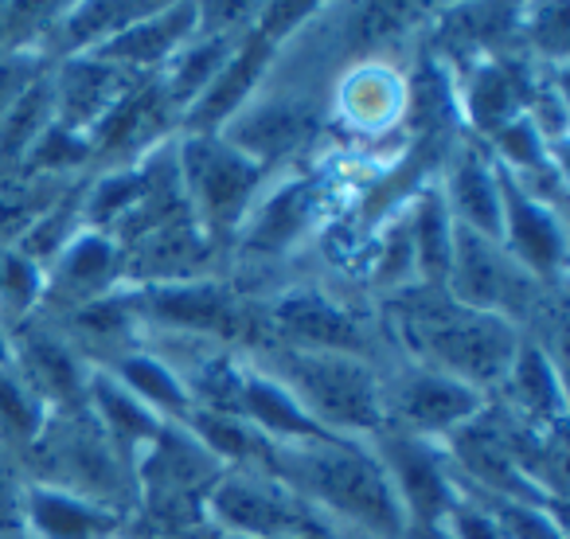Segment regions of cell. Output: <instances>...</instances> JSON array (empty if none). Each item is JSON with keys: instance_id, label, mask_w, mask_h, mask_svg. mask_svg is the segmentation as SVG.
<instances>
[{"instance_id": "ba28073f", "label": "cell", "mask_w": 570, "mask_h": 539, "mask_svg": "<svg viewBox=\"0 0 570 539\" xmlns=\"http://www.w3.org/2000/svg\"><path fill=\"white\" fill-rule=\"evenodd\" d=\"M445 294L469 310L492 313L520 325L528 313L543 310V286L504 251V243L484 238L453 223V262Z\"/></svg>"}, {"instance_id": "277c9868", "label": "cell", "mask_w": 570, "mask_h": 539, "mask_svg": "<svg viewBox=\"0 0 570 539\" xmlns=\"http://www.w3.org/2000/svg\"><path fill=\"white\" fill-rule=\"evenodd\" d=\"M20 469L32 484H51V489L118 508V512L137 504L134 461L106 438V430L87 406L51 411L40 438L20 458Z\"/></svg>"}, {"instance_id": "484cf974", "label": "cell", "mask_w": 570, "mask_h": 539, "mask_svg": "<svg viewBox=\"0 0 570 539\" xmlns=\"http://www.w3.org/2000/svg\"><path fill=\"white\" fill-rule=\"evenodd\" d=\"M411 243H414V270H419V286L445 290L453 262V219L445 212L442 192H422L419 204L411 207Z\"/></svg>"}, {"instance_id": "d590c367", "label": "cell", "mask_w": 570, "mask_h": 539, "mask_svg": "<svg viewBox=\"0 0 570 539\" xmlns=\"http://www.w3.org/2000/svg\"><path fill=\"white\" fill-rule=\"evenodd\" d=\"M223 539H227V536H223Z\"/></svg>"}, {"instance_id": "e0dca14e", "label": "cell", "mask_w": 570, "mask_h": 539, "mask_svg": "<svg viewBox=\"0 0 570 539\" xmlns=\"http://www.w3.org/2000/svg\"><path fill=\"white\" fill-rule=\"evenodd\" d=\"M500 188H504V231H500L504 251L528 270L539 286L559 282L562 262H567V235H562L559 212L551 204L523 196L504 173H500Z\"/></svg>"}, {"instance_id": "603a6c76", "label": "cell", "mask_w": 570, "mask_h": 539, "mask_svg": "<svg viewBox=\"0 0 570 539\" xmlns=\"http://www.w3.org/2000/svg\"><path fill=\"white\" fill-rule=\"evenodd\" d=\"M87 411L95 414L98 427L106 430V438H110V442L118 445L129 461H134L137 453H141L145 445L160 434V427H165V419H157L149 406L137 403V399L129 395L118 380H110L102 367H95V372H90Z\"/></svg>"}, {"instance_id": "7a4b0ae2", "label": "cell", "mask_w": 570, "mask_h": 539, "mask_svg": "<svg viewBox=\"0 0 570 539\" xmlns=\"http://www.w3.org/2000/svg\"><path fill=\"white\" fill-rule=\"evenodd\" d=\"M269 473L294 489L325 520L360 528L375 539H403L406 512L375 458L372 442L360 438H313V442L274 445Z\"/></svg>"}, {"instance_id": "2e32d148", "label": "cell", "mask_w": 570, "mask_h": 539, "mask_svg": "<svg viewBox=\"0 0 570 539\" xmlns=\"http://www.w3.org/2000/svg\"><path fill=\"white\" fill-rule=\"evenodd\" d=\"M121 246L114 243V235L106 231H75L71 243L56 254L51 262V278H48V297L51 305H59L63 313L79 310V305H90L98 297L114 294L121 282Z\"/></svg>"}, {"instance_id": "cb8c5ba5", "label": "cell", "mask_w": 570, "mask_h": 539, "mask_svg": "<svg viewBox=\"0 0 570 539\" xmlns=\"http://www.w3.org/2000/svg\"><path fill=\"white\" fill-rule=\"evenodd\" d=\"M102 372L110 375V380H118L121 388H126L137 403L149 406L157 419H165V422L188 419V411H191L188 388H184V380L157 356V352L129 349V352H121L118 360H110Z\"/></svg>"}, {"instance_id": "f546056e", "label": "cell", "mask_w": 570, "mask_h": 539, "mask_svg": "<svg viewBox=\"0 0 570 539\" xmlns=\"http://www.w3.org/2000/svg\"><path fill=\"white\" fill-rule=\"evenodd\" d=\"M40 63H43L40 51H32V48L0 56V118L20 102V95H24L32 82L43 79Z\"/></svg>"}, {"instance_id": "3957f363", "label": "cell", "mask_w": 570, "mask_h": 539, "mask_svg": "<svg viewBox=\"0 0 570 539\" xmlns=\"http://www.w3.org/2000/svg\"><path fill=\"white\" fill-rule=\"evenodd\" d=\"M254 364L274 375L328 434L372 442L383 430V372L367 356L266 344Z\"/></svg>"}, {"instance_id": "ffe728a7", "label": "cell", "mask_w": 570, "mask_h": 539, "mask_svg": "<svg viewBox=\"0 0 570 539\" xmlns=\"http://www.w3.org/2000/svg\"><path fill=\"white\" fill-rule=\"evenodd\" d=\"M126 528V512L75 492L32 484L24 492V536L28 539H114Z\"/></svg>"}, {"instance_id": "8fae6325", "label": "cell", "mask_w": 570, "mask_h": 539, "mask_svg": "<svg viewBox=\"0 0 570 539\" xmlns=\"http://www.w3.org/2000/svg\"><path fill=\"white\" fill-rule=\"evenodd\" d=\"M137 321L165 329V336H191V341L227 344L246 333L243 302L230 286L207 278L160 282V286H137L129 294Z\"/></svg>"}, {"instance_id": "44dd1931", "label": "cell", "mask_w": 570, "mask_h": 539, "mask_svg": "<svg viewBox=\"0 0 570 539\" xmlns=\"http://www.w3.org/2000/svg\"><path fill=\"white\" fill-rule=\"evenodd\" d=\"M321 207V184L317 180H285L274 192H266L262 199H254V207L243 219V251L250 254H282L309 231L313 215Z\"/></svg>"}, {"instance_id": "d4e9b609", "label": "cell", "mask_w": 570, "mask_h": 539, "mask_svg": "<svg viewBox=\"0 0 570 539\" xmlns=\"http://www.w3.org/2000/svg\"><path fill=\"white\" fill-rule=\"evenodd\" d=\"M539 82L528 79L520 63H508V59H492V63L476 67V79L469 87V114L481 129H500L504 121L528 114L531 98H535Z\"/></svg>"}, {"instance_id": "52a82bcc", "label": "cell", "mask_w": 570, "mask_h": 539, "mask_svg": "<svg viewBox=\"0 0 570 539\" xmlns=\"http://www.w3.org/2000/svg\"><path fill=\"white\" fill-rule=\"evenodd\" d=\"M204 520L227 539H294L321 520L269 469H223L204 500Z\"/></svg>"}, {"instance_id": "9a60e30c", "label": "cell", "mask_w": 570, "mask_h": 539, "mask_svg": "<svg viewBox=\"0 0 570 539\" xmlns=\"http://www.w3.org/2000/svg\"><path fill=\"white\" fill-rule=\"evenodd\" d=\"M274 56H277V43L269 36H262L254 24L246 28L238 36L235 51L227 56V63L219 67V75L188 106V118H184L188 121V134H219L238 110H246L258 98V87L266 79Z\"/></svg>"}, {"instance_id": "4dcf8cb0", "label": "cell", "mask_w": 570, "mask_h": 539, "mask_svg": "<svg viewBox=\"0 0 570 539\" xmlns=\"http://www.w3.org/2000/svg\"><path fill=\"white\" fill-rule=\"evenodd\" d=\"M24 469L0 450V536H24Z\"/></svg>"}, {"instance_id": "d6986e66", "label": "cell", "mask_w": 570, "mask_h": 539, "mask_svg": "<svg viewBox=\"0 0 570 539\" xmlns=\"http://www.w3.org/2000/svg\"><path fill=\"white\" fill-rule=\"evenodd\" d=\"M445 212L458 227L476 231L484 238H497L504 231V188H500V168L484 145H469L453 157L442 184Z\"/></svg>"}, {"instance_id": "8992f818", "label": "cell", "mask_w": 570, "mask_h": 539, "mask_svg": "<svg viewBox=\"0 0 570 539\" xmlns=\"http://www.w3.org/2000/svg\"><path fill=\"white\" fill-rule=\"evenodd\" d=\"M176 165L188 212L207 243L227 231H235L254 207L266 168L254 165L246 153H238L219 134H188L176 145Z\"/></svg>"}, {"instance_id": "5bb4252c", "label": "cell", "mask_w": 570, "mask_h": 539, "mask_svg": "<svg viewBox=\"0 0 570 539\" xmlns=\"http://www.w3.org/2000/svg\"><path fill=\"white\" fill-rule=\"evenodd\" d=\"M149 75H134L126 67H114L98 56H67L59 71L51 75V98H56V126L67 134L87 137L129 90Z\"/></svg>"}, {"instance_id": "30bf717a", "label": "cell", "mask_w": 570, "mask_h": 539, "mask_svg": "<svg viewBox=\"0 0 570 539\" xmlns=\"http://www.w3.org/2000/svg\"><path fill=\"white\" fill-rule=\"evenodd\" d=\"M372 450L395 489L399 504L406 512V528H438L445 520L461 492L458 469L445 458L442 442H422V438L380 430L372 438Z\"/></svg>"}, {"instance_id": "f1b7e54d", "label": "cell", "mask_w": 570, "mask_h": 539, "mask_svg": "<svg viewBox=\"0 0 570 539\" xmlns=\"http://www.w3.org/2000/svg\"><path fill=\"white\" fill-rule=\"evenodd\" d=\"M399 87L387 79V71L380 67H364L356 79H348V90H344V110H348L352 121L360 126H380L387 121V114L399 106Z\"/></svg>"}, {"instance_id": "ac0fdd59", "label": "cell", "mask_w": 570, "mask_h": 539, "mask_svg": "<svg viewBox=\"0 0 570 539\" xmlns=\"http://www.w3.org/2000/svg\"><path fill=\"white\" fill-rule=\"evenodd\" d=\"M196 28H199L196 4H153L141 20L121 28L114 40H106L90 56L106 59L114 67H126L134 75H157V67H165L196 36Z\"/></svg>"}, {"instance_id": "9c48e42d", "label": "cell", "mask_w": 570, "mask_h": 539, "mask_svg": "<svg viewBox=\"0 0 570 539\" xmlns=\"http://www.w3.org/2000/svg\"><path fill=\"white\" fill-rule=\"evenodd\" d=\"M489 399L469 383L422 364H406L383 375V430L422 438V442H445L453 430L484 411Z\"/></svg>"}, {"instance_id": "5b68a950", "label": "cell", "mask_w": 570, "mask_h": 539, "mask_svg": "<svg viewBox=\"0 0 570 539\" xmlns=\"http://www.w3.org/2000/svg\"><path fill=\"white\" fill-rule=\"evenodd\" d=\"M223 469L227 465L184 422H165L160 434L134 458L137 504L168 536L199 528L207 523L204 500L223 477Z\"/></svg>"}, {"instance_id": "836d02e7", "label": "cell", "mask_w": 570, "mask_h": 539, "mask_svg": "<svg viewBox=\"0 0 570 539\" xmlns=\"http://www.w3.org/2000/svg\"><path fill=\"white\" fill-rule=\"evenodd\" d=\"M333 539H375V536H367V531H360V528H344V523H336Z\"/></svg>"}, {"instance_id": "4fadbf2b", "label": "cell", "mask_w": 570, "mask_h": 539, "mask_svg": "<svg viewBox=\"0 0 570 539\" xmlns=\"http://www.w3.org/2000/svg\"><path fill=\"white\" fill-rule=\"evenodd\" d=\"M266 329L274 333V344L309 352H352L367 356V329L352 310L333 302L321 290H285L269 305Z\"/></svg>"}, {"instance_id": "e575fe53", "label": "cell", "mask_w": 570, "mask_h": 539, "mask_svg": "<svg viewBox=\"0 0 570 539\" xmlns=\"http://www.w3.org/2000/svg\"><path fill=\"white\" fill-rule=\"evenodd\" d=\"M0 539H28V536H0Z\"/></svg>"}, {"instance_id": "83f0119b", "label": "cell", "mask_w": 570, "mask_h": 539, "mask_svg": "<svg viewBox=\"0 0 570 539\" xmlns=\"http://www.w3.org/2000/svg\"><path fill=\"white\" fill-rule=\"evenodd\" d=\"M48 414L51 411L40 403V395H32V388L12 367H0V450L17 465L28 453V445L40 438Z\"/></svg>"}, {"instance_id": "d6a6232c", "label": "cell", "mask_w": 570, "mask_h": 539, "mask_svg": "<svg viewBox=\"0 0 570 539\" xmlns=\"http://www.w3.org/2000/svg\"><path fill=\"white\" fill-rule=\"evenodd\" d=\"M9 352H12V329L9 321L0 317V367H9Z\"/></svg>"}, {"instance_id": "7c38bea8", "label": "cell", "mask_w": 570, "mask_h": 539, "mask_svg": "<svg viewBox=\"0 0 570 539\" xmlns=\"http://www.w3.org/2000/svg\"><path fill=\"white\" fill-rule=\"evenodd\" d=\"M9 367L32 388V395H40V403L48 411H79V406H87V383L95 367L79 356V349L56 325L17 321Z\"/></svg>"}, {"instance_id": "4316f807", "label": "cell", "mask_w": 570, "mask_h": 539, "mask_svg": "<svg viewBox=\"0 0 570 539\" xmlns=\"http://www.w3.org/2000/svg\"><path fill=\"white\" fill-rule=\"evenodd\" d=\"M56 121V98H51V75L20 95V102L0 118V173L17 168L32 157V149L43 141V134Z\"/></svg>"}, {"instance_id": "6da1fadb", "label": "cell", "mask_w": 570, "mask_h": 539, "mask_svg": "<svg viewBox=\"0 0 570 539\" xmlns=\"http://www.w3.org/2000/svg\"><path fill=\"white\" fill-rule=\"evenodd\" d=\"M391 329L414 364L445 372L481 395L497 391L520 352L523 333L504 317L469 310L438 286H406L387 302Z\"/></svg>"}, {"instance_id": "1f68e13d", "label": "cell", "mask_w": 570, "mask_h": 539, "mask_svg": "<svg viewBox=\"0 0 570 539\" xmlns=\"http://www.w3.org/2000/svg\"><path fill=\"white\" fill-rule=\"evenodd\" d=\"M531 20H535V43L547 51V56L562 59V51H567V4H543L539 12H531Z\"/></svg>"}, {"instance_id": "7402d4cb", "label": "cell", "mask_w": 570, "mask_h": 539, "mask_svg": "<svg viewBox=\"0 0 570 539\" xmlns=\"http://www.w3.org/2000/svg\"><path fill=\"white\" fill-rule=\"evenodd\" d=\"M497 391H504V411L515 414L520 422L539 430H562V414H567L562 375L543 344L523 336L520 352H515L512 367H508L504 383Z\"/></svg>"}]
</instances>
